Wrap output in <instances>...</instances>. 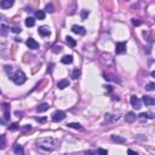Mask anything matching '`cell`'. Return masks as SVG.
<instances>
[{
	"label": "cell",
	"mask_w": 155,
	"mask_h": 155,
	"mask_svg": "<svg viewBox=\"0 0 155 155\" xmlns=\"http://www.w3.org/2000/svg\"><path fill=\"white\" fill-rule=\"evenodd\" d=\"M27 46H28L29 49H32V50H36V49H39V42L36 41L35 39L29 38L28 40H27Z\"/></svg>",
	"instance_id": "5"
},
{
	"label": "cell",
	"mask_w": 155,
	"mask_h": 155,
	"mask_svg": "<svg viewBox=\"0 0 155 155\" xmlns=\"http://www.w3.org/2000/svg\"><path fill=\"white\" fill-rule=\"evenodd\" d=\"M11 79H12V81H14L16 85H22V84H24L25 81H27V76H25V74L22 70L16 72V73L14 74V76L11 78Z\"/></svg>",
	"instance_id": "2"
},
{
	"label": "cell",
	"mask_w": 155,
	"mask_h": 155,
	"mask_svg": "<svg viewBox=\"0 0 155 155\" xmlns=\"http://www.w3.org/2000/svg\"><path fill=\"white\" fill-rule=\"evenodd\" d=\"M128 154H132V155H137V153L133 152V150H131V149H128Z\"/></svg>",
	"instance_id": "36"
},
{
	"label": "cell",
	"mask_w": 155,
	"mask_h": 155,
	"mask_svg": "<svg viewBox=\"0 0 155 155\" xmlns=\"http://www.w3.org/2000/svg\"><path fill=\"white\" fill-rule=\"evenodd\" d=\"M132 24H133V25H139V24H141V21H138V20L133 18V20H132Z\"/></svg>",
	"instance_id": "32"
},
{
	"label": "cell",
	"mask_w": 155,
	"mask_h": 155,
	"mask_svg": "<svg viewBox=\"0 0 155 155\" xmlns=\"http://www.w3.org/2000/svg\"><path fill=\"white\" fill-rule=\"evenodd\" d=\"M142 101L144 102L145 106H154L155 104V99L153 97H149V96H143Z\"/></svg>",
	"instance_id": "11"
},
{
	"label": "cell",
	"mask_w": 155,
	"mask_h": 155,
	"mask_svg": "<svg viewBox=\"0 0 155 155\" xmlns=\"http://www.w3.org/2000/svg\"><path fill=\"white\" fill-rule=\"evenodd\" d=\"M154 87H155L154 82H149V84H147V86H145V90H147V91H154Z\"/></svg>",
	"instance_id": "26"
},
{
	"label": "cell",
	"mask_w": 155,
	"mask_h": 155,
	"mask_svg": "<svg viewBox=\"0 0 155 155\" xmlns=\"http://www.w3.org/2000/svg\"><path fill=\"white\" fill-rule=\"evenodd\" d=\"M49 108H50V106L47 103H42V104H40V106L38 107V112L39 113H44L46 110H49Z\"/></svg>",
	"instance_id": "15"
},
{
	"label": "cell",
	"mask_w": 155,
	"mask_h": 155,
	"mask_svg": "<svg viewBox=\"0 0 155 155\" xmlns=\"http://www.w3.org/2000/svg\"><path fill=\"white\" fill-rule=\"evenodd\" d=\"M36 120H38V121H40V122H44V121H45V118H42V119H39V118H36Z\"/></svg>",
	"instance_id": "37"
},
{
	"label": "cell",
	"mask_w": 155,
	"mask_h": 155,
	"mask_svg": "<svg viewBox=\"0 0 155 155\" xmlns=\"http://www.w3.org/2000/svg\"><path fill=\"white\" fill-rule=\"evenodd\" d=\"M68 86H69V81L67 79H62V80H60L57 82V87L60 88V90H63V88L68 87Z\"/></svg>",
	"instance_id": "12"
},
{
	"label": "cell",
	"mask_w": 155,
	"mask_h": 155,
	"mask_svg": "<svg viewBox=\"0 0 155 155\" xmlns=\"http://www.w3.org/2000/svg\"><path fill=\"white\" fill-rule=\"evenodd\" d=\"M112 141H113L114 143L122 144V143H126V138L121 137V136H116V134H114V136H112Z\"/></svg>",
	"instance_id": "13"
},
{
	"label": "cell",
	"mask_w": 155,
	"mask_h": 155,
	"mask_svg": "<svg viewBox=\"0 0 155 155\" xmlns=\"http://www.w3.org/2000/svg\"><path fill=\"white\" fill-rule=\"evenodd\" d=\"M131 104H132V107H133L134 109H141L142 108V103H141V101L136 97V96H132L131 97Z\"/></svg>",
	"instance_id": "6"
},
{
	"label": "cell",
	"mask_w": 155,
	"mask_h": 155,
	"mask_svg": "<svg viewBox=\"0 0 155 155\" xmlns=\"http://www.w3.org/2000/svg\"><path fill=\"white\" fill-rule=\"evenodd\" d=\"M101 61H102V63L104 64H112L113 63V58H112V56L110 55H108V53H103L102 56H101Z\"/></svg>",
	"instance_id": "9"
},
{
	"label": "cell",
	"mask_w": 155,
	"mask_h": 155,
	"mask_svg": "<svg viewBox=\"0 0 155 155\" xmlns=\"http://www.w3.org/2000/svg\"><path fill=\"white\" fill-rule=\"evenodd\" d=\"M53 51H55V52H61V51H62V47H61V46H58V47H57V46H56Z\"/></svg>",
	"instance_id": "35"
},
{
	"label": "cell",
	"mask_w": 155,
	"mask_h": 155,
	"mask_svg": "<svg viewBox=\"0 0 155 155\" xmlns=\"http://www.w3.org/2000/svg\"><path fill=\"white\" fill-rule=\"evenodd\" d=\"M67 126L70 127V128H75V130H82V127H81L80 124H76V122H69Z\"/></svg>",
	"instance_id": "20"
},
{
	"label": "cell",
	"mask_w": 155,
	"mask_h": 155,
	"mask_svg": "<svg viewBox=\"0 0 155 155\" xmlns=\"http://www.w3.org/2000/svg\"><path fill=\"white\" fill-rule=\"evenodd\" d=\"M10 119V112H9V109L5 110V120H9Z\"/></svg>",
	"instance_id": "33"
},
{
	"label": "cell",
	"mask_w": 155,
	"mask_h": 155,
	"mask_svg": "<svg viewBox=\"0 0 155 155\" xmlns=\"http://www.w3.org/2000/svg\"><path fill=\"white\" fill-rule=\"evenodd\" d=\"M98 153L99 154H103V155H107L108 154V150H106V149H98Z\"/></svg>",
	"instance_id": "34"
},
{
	"label": "cell",
	"mask_w": 155,
	"mask_h": 155,
	"mask_svg": "<svg viewBox=\"0 0 155 155\" xmlns=\"http://www.w3.org/2000/svg\"><path fill=\"white\" fill-rule=\"evenodd\" d=\"M66 41H67V44L70 46V47H75V46H76V41H75V39H73L72 36H67V38H66Z\"/></svg>",
	"instance_id": "16"
},
{
	"label": "cell",
	"mask_w": 155,
	"mask_h": 155,
	"mask_svg": "<svg viewBox=\"0 0 155 155\" xmlns=\"http://www.w3.org/2000/svg\"><path fill=\"white\" fill-rule=\"evenodd\" d=\"M119 119V116H115V115H110V114H107L106 115V121L110 122V121H115V120Z\"/></svg>",
	"instance_id": "23"
},
{
	"label": "cell",
	"mask_w": 155,
	"mask_h": 155,
	"mask_svg": "<svg viewBox=\"0 0 155 155\" xmlns=\"http://www.w3.org/2000/svg\"><path fill=\"white\" fill-rule=\"evenodd\" d=\"M88 15H90V12L87 10H82L81 11V20H86L88 17Z\"/></svg>",
	"instance_id": "27"
},
{
	"label": "cell",
	"mask_w": 155,
	"mask_h": 155,
	"mask_svg": "<svg viewBox=\"0 0 155 155\" xmlns=\"http://www.w3.org/2000/svg\"><path fill=\"white\" fill-rule=\"evenodd\" d=\"M14 150H15V153H16V154H23V153H24V150H23V148H22L21 145H15V148H14Z\"/></svg>",
	"instance_id": "24"
},
{
	"label": "cell",
	"mask_w": 155,
	"mask_h": 155,
	"mask_svg": "<svg viewBox=\"0 0 155 155\" xmlns=\"http://www.w3.org/2000/svg\"><path fill=\"white\" fill-rule=\"evenodd\" d=\"M30 130H32V126H30V125H25V126L22 128L23 132H27V131H30Z\"/></svg>",
	"instance_id": "31"
},
{
	"label": "cell",
	"mask_w": 155,
	"mask_h": 155,
	"mask_svg": "<svg viewBox=\"0 0 155 155\" xmlns=\"http://www.w3.org/2000/svg\"><path fill=\"white\" fill-rule=\"evenodd\" d=\"M79 76H80V70H79V69H74L73 73H72V78H73L74 80H76Z\"/></svg>",
	"instance_id": "25"
},
{
	"label": "cell",
	"mask_w": 155,
	"mask_h": 155,
	"mask_svg": "<svg viewBox=\"0 0 155 155\" xmlns=\"http://www.w3.org/2000/svg\"><path fill=\"white\" fill-rule=\"evenodd\" d=\"M137 139H145V137H142V134H138V136H137Z\"/></svg>",
	"instance_id": "38"
},
{
	"label": "cell",
	"mask_w": 155,
	"mask_h": 155,
	"mask_svg": "<svg viewBox=\"0 0 155 155\" xmlns=\"http://www.w3.org/2000/svg\"><path fill=\"white\" fill-rule=\"evenodd\" d=\"M35 24V20L33 17H27L25 18V25L27 27H33V25Z\"/></svg>",
	"instance_id": "18"
},
{
	"label": "cell",
	"mask_w": 155,
	"mask_h": 155,
	"mask_svg": "<svg viewBox=\"0 0 155 155\" xmlns=\"http://www.w3.org/2000/svg\"><path fill=\"white\" fill-rule=\"evenodd\" d=\"M62 63H64V64H70V63H73V56H64L63 58H62Z\"/></svg>",
	"instance_id": "17"
},
{
	"label": "cell",
	"mask_w": 155,
	"mask_h": 155,
	"mask_svg": "<svg viewBox=\"0 0 155 155\" xmlns=\"http://www.w3.org/2000/svg\"><path fill=\"white\" fill-rule=\"evenodd\" d=\"M64 118H66V113L62 112V110H56V112L52 114V120L55 122H60V121H62V120L64 119Z\"/></svg>",
	"instance_id": "3"
},
{
	"label": "cell",
	"mask_w": 155,
	"mask_h": 155,
	"mask_svg": "<svg viewBox=\"0 0 155 155\" xmlns=\"http://www.w3.org/2000/svg\"><path fill=\"white\" fill-rule=\"evenodd\" d=\"M36 144H38L39 148L44 149L46 152H52L53 149L57 147V142L51 137H45V138H40L36 141Z\"/></svg>",
	"instance_id": "1"
},
{
	"label": "cell",
	"mask_w": 155,
	"mask_h": 155,
	"mask_svg": "<svg viewBox=\"0 0 155 155\" xmlns=\"http://www.w3.org/2000/svg\"><path fill=\"white\" fill-rule=\"evenodd\" d=\"M139 118H142V119H153V118H154V114L153 113H141L139 114Z\"/></svg>",
	"instance_id": "21"
},
{
	"label": "cell",
	"mask_w": 155,
	"mask_h": 155,
	"mask_svg": "<svg viewBox=\"0 0 155 155\" xmlns=\"http://www.w3.org/2000/svg\"><path fill=\"white\" fill-rule=\"evenodd\" d=\"M20 128V126H18V124H11L10 126H9V130L10 131H16Z\"/></svg>",
	"instance_id": "28"
},
{
	"label": "cell",
	"mask_w": 155,
	"mask_h": 155,
	"mask_svg": "<svg viewBox=\"0 0 155 155\" xmlns=\"http://www.w3.org/2000/svg\"><path fill=\"white\" fill-rule=\"evenodd\" d=\"M45 10H46V12H50V14H52L53 11V6H52V4H49V5H46V7H45Z\"/></svg>",
	"instance_id": "29"
},
{
	"label": "cell",
	"mask_w": 155,
	"mask_h": 155,
	"mask_svg": "<svg viewBox=\"0 0 155 155\" xmlns=\"http://www.w3.org/2000/svg\"><path fill=\"white\" fill-rule=\"evenodd\" d=\"M72 30L75 33V34H79V35H85L86 34V29L81 25H73L72 27Z\"/></svg>",
	"instance_id": "8"
},
{
	"label": "cell",
	"mask_w": 155,
	"mask_h": 155,
	"mask_svg": "<svg viewBox=\"0 0 155 155\" xmlns=\"http://www.w3.org/2000/svg\"><path fill=\"white\" fill-rule=\"evenodd\" d=\"M115 52L119 55V53H124L126 52V42H118L115 45Z\"/></svg>",
	"instance_id": "4"
},
{
	"label": "cell",
	"mask_w": 155,
	"mask_h": 155,
	"mask_svg": "<svg viewBox=\"0 0 155 155\" xmlns=\"http://www.w3.org/2000/svg\"><path fill=\"white\" fill-rule=\"evenodd\" d=\"M39 34L42 36H49L50 34H51V32H50L49 27H46V25H42V27H40L39 28Z\"/></svg>",
	"instance_id": "10"
},
{
	"label": "cell",
	"mask_w": 155,
	"mask_h": 155,
	"mask_svg": "<svg viewBox=\"0 0 155 155\" xmlns=\"http://www.w3.org/2000/svg\"><path fill=\"white\" fill-rule=\"evenodd\" d=\"M6 147V137L4 134H0V149H5Z\"/></svg>",
	"instance_id": "19"
},
{
	"label": "cell",
	"mask_w": 155,
	"mask_h": 155,
	"mask_svg": "<svg viewBox=\"0 0 155 155\" xmlns=\"http://www.w3.org/2000/svg\"><path fill=\"white\" fill-rule=\"evenodd\" d=\"M15 0H0V7L6 10V9H10L12 5H14Z\"/></svg>",
	"instance_id": "7"
},
{
	"label": "cell",
	"mask_w": 155,
	"mask_h": 155,
	"mask_svg": "<svg viewBox=\"0 0 155 155\" xmlns=\"http://www.w3.org/2000/svg\"><path fill=\"white\" fill-rule=\"evenodd\" d=\"M125 120H126V122H133L134 120H136V114L133 112H130V113H127L126 116H125Z\"/></svg>",
	"instance_id": "14"
},
{
	"label": "cell",
	"mask_w": 155,
	"mask_h": 155,
	"mask_svg": "<svg viewBox=\"0 0 155 155\" xmlns=\"http://www.w3.org/2000/svg\"><path fill=\"white\" fill-rule=\"evenodd\" d=\"M35 18H38V20H45V12L41 10H39L35 12Z\"/></svg>",
	"instance_id": "22"
},
{
	"label": "cell",
	"mask_w": 155,
	"mask_h": 155,
	"mask_svg": "<svg viewBox=\"0 0 155 155\" xmlns=\"http://www.w3.org/2000/svg\"><path fill=\"white\" fill-rule=\"evenodd\" d=\"M11 30H12V32L14 33H21V27H17V25H15V27H12V28H11Z\"/></svg>",
	"instance_id": "30"
}]
</instances>
